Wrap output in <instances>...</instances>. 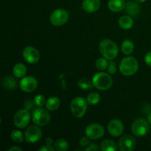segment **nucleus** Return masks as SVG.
Wrapping results in <instances>:
<instances>
[{"label": "nucleus", "mask_w": 151, "mask_h": 151, "mask_svg": "<svg viewBox=\"0 0 151 151\" xmlns=\"http://www.w3.org/2000/svg\"><path fill=\"white\" fill-rule=\"evenodd\" d=\"M100 95L97 92H91L87 96L86 100L88 102V105L94 106V105L98 104L100 101Z\"/></svg>", "instance_id": "nucleus-25"}, {"label": "nucleus", "mask_w": 151, "mask_h": 151, "mask_svg": "<svg viewBox=\"0 0 151 151\" xmlns=\"http://www.w3.org/2000/svg\"><path fill=\"white\" fill-rule=\"evenodd\" d=\"M125 2L124 0H109L108 3L109 9L112 12L118 13L125 8Z\"/></svg>", "instance_id": "nucleus-16"}, {"label": "nucleus", "mask_w": 151, "mask_h": 151, "mask_svg": "<svg viewBox=\"0 0 151 151\" xmlns=\"http://www.w3.org/2000/svg\"><path fill=\"white\" fill-rule=\"evenodd\" d=\"M55 150V147H53L52 146L45 145L40 147V148L38 149V151H54Z\"/></svg>", "instance_id": "nucleus-34"}, {"label": "nucleus", "mask_w": 151, "mask_h": 151, "mask_svg": "<svg viewBox=\"0 0 151 151\" xmlns=\"http://www.w3.org/2000/svg\"><path fill=\"white\" fill-rule=\"evenodd\" d=\"M54 147L58 151H66L69 149V142L65 139H58L55 142Z\"/></svg>", "instance_id": "nucleus-24"}, {"label": "nucleus", "mask_w": 151, "mask_h": 151, "mask_svg": "<svg viewBox=\"0 0 151 151\" xmlns=\"http://www.w3.org/2000/svg\"><path fill=\"white\" fill-rule=\"evenodd\" d=\"M147 121H148L149 124L151 125V113L149 114L148 116H147Z\"/></svg>", "instance_id": "nucleus-38"}, {"label": "nucleus", "mask_w": 151, "mask_h": 151, "mask_svg": "<svg viewBox=\"0 0 151 151\" xmlns=\"http://www.w3.org/2000/svg\"><path fill=\"white\" fill-rule=\"evenodd\" d=\"M99 150H100V147H98L97 143H91L85 147L86 151H97Z\"/></svg>", "instance_id": "nucleus-31"}, {"label": "nucleus", "mask_w": 151, "mask_h": 151, "mask_svg": "<svg viewBox=\"0 0 151 151\" xmlns=\"http://www.w3.org/2000/svg\"><path fill=\"white\" fill-rule=\"evenodd\" d=\"M88 102L82 97H75L71 102V112L76 118H82L86 112Z\"/></svg>", "instance_id": "nucleus-4"}, {"label": "nucleus", "mask_w": 151, "mask_h": 151, "mask_svg": "<svg viewBox=\"0 0 151 151\" xmlns=\"http://www.w3.org/2000/svg\"><path fill=\"white\" fill-rule=\"evenodd\" d=\"M145 1L146 0H136V1L138 3H143V2H145Z\"/></svg>", "instance_id": "nucleus-39"}, {"label": "nucleus", "mask_w": 151, "mask_h": 151, "mask_svg": "<svg viewBox=\"0 0 151 151\" xmlns=\"http://www.w3.org/2000/svg\"><path fill=\"white\" fill-rule=\"evenodd\" d=\"M31 116H32L30 115L29 111L27 110V109H20L19 111H18L15 114L14 119H13L16 127L20 128V129L26 128L29 125Z\"/></svg>", "instance_id": "nucleus-8"}, {"label": "nucleus", "mask_w": 151, "mask_h": 151, "mask_svg": "<svg viewBox=\"0 0 151 151\" xmlns=\"http://www.w3.org/2000/svg\"><path fill=\"white\" fill-rule=\"evenodd\" d=\"M86 135L90 139H97L103 137L105 134V129L103 125L100 124L94 123L88 125L85 130Z\"/></svg>", "instance_id": "nucleus-10"}, {"label": "nucleus", "mask_w": 151, "mask_h": 151, "mask_svg": "<svg viewBox=\"0 0 151 151\" xmlns=\"http://www.w3.org/2000/svg\"><path fill=\"white\" fill-rule=\"evenodd\" d=\"M27 72V68L24 64L22 63H16L13 69V75L16 78H22L24 77Z\"/></svg>", "instance_id": "nucleus-21"}, {"label": "nucleus", "mask_w": 151, "mask_h": 151, "mask_svg": "<svg viewBox=\"0 0 151 151\" xmlns=\"http://www.w3.org/2000/svg\"><path fill=\"white\" fill-rule=\"evenodd\" d=\"M32 122L38 126H44L50 122V114L48 109L42 107H37L32 110Z\"/></svg>", "instance_id": "nucleus-5"}, {"label": "nucleus", "mask_w": 151, "mask_h": 151, "mask_svg": "<svg viewBox=\"0 0 151 151\" xmlns=\"http://www.w3.org/2000/svg\"><path fill=\"white\" fill-rule=\"evenodd\" d=\"M109 62H108V59L106 58H100L96 61V68L100 71H104L108 69Z\"/></svg>", "instance_id": "nucleus-27"}, {"label": "nucleus", "mask_w": 151, "mask_h": 151, "mask_svg": "<svg viewBox=\"0 0 151 151\" xmlns=\"http://www.w3.org/2000/svg\"><path fill=\"white\" fill-rule=\"evenodd\" d=\"M10 138L16 143H21L24 141L23 134L19 130H13L10 134Z\"/></svg>", "instance_id": "nucleus-28"}, {"label": "nucleus", "mask_w": 151, "mask_h": 151, "mask_svg": "<svg viewBox=\"0 0 151 151\" xmlns=\"http://www.w3.org/2000/svg\"><path fill=\"white\" fill-rule=\"evenodd\" d=\"M34 103H35V106L37 107H43L44 105L46 104V99L44 95L42 94H37L33 100Z\"/></svg>", "instance_id": "nucleus-29"}, {"label": "nucleus", "mask_w": 151, "mask_h": 151, "mask_svg": "<svg viewBox=\"0 0 151 151\" xmlns=\"http://www.w3.org/2000/svg\"><path fill=\"white\" fill-rule=\"evenodd\" d=\"M1 85L4 89L11 91V90L16 89V86H17V82L13 77L6 76L1 81Z\"/></svg>", "instance_id": "nucleus-18"}, {"label": "nucleus", "mask_w": 151, "mask_h": 151, "mask_svg": "<svg viewBox=\"0 0 151 151\" xmlns=\"http://www.w3.org/2000/svg\"><path fill=\"white\" fill-rule=\"evenodd\" d=\"M9 151H14V150H19V151H22V149L20 148L19 147H16V146H14V147H11L8 150Z\"/></svg>", "instance_id": "nucleus-37"}, {"label": "nucleus", "mask_w": 151, "mask_h": 151, "mask_svg": "<svg viewBox=\"0 0 151 151\" xmlns=\"http://www.w3.org/2000/svg\"><path fill=\"white\" fill-rule=\"evenodd\" d=\"M78 86L81 89L83 90H88L91 89L94 86L92 81H88L87 78H81L78 81Z\"/></svg>", "instance_id": "nucleus-26"}, {"label": "nucleus", "mask_w": 151, "mask_h": 151, "mask_svg": "<svg viewBox=\"0 0 151 151\" xmlns=\"http://www.w3.org/2000/svg\"><path fill=\"white\" fill-rule=\"evenodd\" d=\"M137 142L134 137L125 135L119 140L118 147L121 151H133L136 148Z\"/></svg>", "instance_id": "nucleus-12"}, {"label": "nucleus", "mask_w": 151, "mask_h": 151, "mask_svg": "<svg viewBox=\"0 0 151 151\" xmlns=\"http://www.w3.org/2000/svg\"><path fill=\"white\" fill-rule=\"evenodd\" d=\"M138 3V2H137ZM135 1H128L125 5V11L129 16H137L140 12V6Z\"/></svg>", "instance_id": "nucleus-17"}, {"label": "nucleus", "mask_w": 151, "mask_h": 151, "mask_svg": "<svg viewBox=\"0 0 151 151\" xmlns=\"http://www.w3.org/2000/svg\"><path fill=\"white\" fill-rule=\"evenodd\" d=\"M60 101L58 97H50L46 102V108L50 111H56L60 107Z\"/></svg>", "instance_id": "nucleus-20"}, {"label": "nucleus", "mask_w": 151, "mask_h": 151, "mask_svg": "<svg viewBox=\"0 0 151 151\" xmlns=\"http://www.w3.org/2000/svg\"><path fill=\"white\" fill-rule=\"evenodd\" d=\"M108 131L109 134L114 137H118L122 134L124 131V125L120 119H114L109 122L108 125Z\"/></svg>", "instance_id": "nucleus-13"}, {"label": "nucleus", "mask_w": 151, "mask_h": 151, "mask_svg": "<svg viewBox=\"0 0 151 151\" xmlns=\"http://www.w3.org/2000/svg\"><path fill=\"white\" fill-rule=\"evenodd\" d=\"M42 137V131L38 125H31L28 127L24 134V139L29 143H35Z\"/></svg>", "instance_id": "nucleus-9"}, {"label": "nucleus", "mask_w": 151, "mask_h": 151, "mask_svg": "<svg viewBox=\"0 0 151 151\" xmlns=\"http://www.w3.org/2000/svg\"><path fill=\"white\" fill-rule=\"evenodd\" d=\"M118 147L115 142L111 139H105L100 145V149L103 151H116Z\"/></svg>", "instance_id": "nucleus-22"}, {"label": "nucleus", "mask_w": 151, "mask_h": 151, "mask_svg": "<svg viewBox=\"0 0 151 151\" xmlns=\"http://www.w3.org/2000/svg\"><path fill=\"white\" fill-rule=\"evenodd\" d=\"M21 89L24 92L30 93L35 91L38 87L37 80L32 76L23 77L19 82Z\"/></svg>", "instance_id": "nucleus-11"}, {"label": "nucleus", "mask_w": 151, "mask_h": 151, "mask_svg": "<svg viewBox=\"0 0 151 151\" xmlns=\"http://www.w3.org/2000/svg\"><path fill=\"white\" fill-rule=\"evenodd\" d=\"M150 124L148 121L143 118H139L131 125V131L137 137H142L145 136L150 130Z\"/></svg>", "instance_id": "nucleus-6"}, {"label": "nucleus", "mask_w": 151, "mask_h": 151, "mask_svg": "<svg viewBox=\"0 0 151 151\" xmlns=\"http://www.w3.org/2000/svg\"><path fill=\"white\" fill-rule=\"evenodd\" d=\"M119 71L125 76H131L138 71L139 63L134 57H125L119 63Z\"/></svg>", "instance_id": "nucleus-2"}, {"label": "nucleus", "mask_w": 151, "mask_h": 151, "mask_svg": "<svg viewBox=\"0 0 151 151\" xmlns=\"http://www.w3.org/2000/svg\"><path fill=\"white\" fill-rule=\"evenodd\" d=\"M34 105H35L34 101H32V100H27V101H25V103H24L25 109H27V110H28V111H30V110H32V109L33 110Z\"/></svg>", "instance_id": "nucleus-33"}, {"label": "nucleus", "mask_w": 151, "mask_h": 151, "mask_svg": "<svg viewBox=\"0 0 151 151\" xmlns=\"http://www.w3.org/2000/svg\"><path fill=\"white\" fill-rule=\"evenodd\" d=\"M108 72L110 75H114L116 72V63L114 61L109 62V66H108Z\"/></svg>", "instance_id": "nucleus-30"}, {"label": "nucleus", "mask_w": 151, "mask_h": 151, "mask_svg": "<svg viewBox=\"0 0 151 151\" xmlns=\"http://www.w3.org/2000/svg\"><path fill=\"white\" fill-rule=\"evenodd\" d=\"M100 4V0H83L82 7L86 13H92L99 10Z\"/></svg>", "instance_id": "nucleus-15"}, {"label": "nucleus", "mask_w": 151, "mask_h": 151, "mask_svg": "<svg viewBox=\"0 0 151 151\" xmlns=\"http://www.w3.org/2000/svg\"><path fill=\"white\" fill-rule=\"evenodd\" d=\"M50 20L52 24L54 26H62L69 20V12L64 9H57L51 13Z\"/></svg>", "instance_id": "nucleus-7"}, {"label": "nucleus", "mask_w": 151, "mask_h": 151, "mask_svg": "<svg viewBox=\"0 0 151 151\" xmlns=\"http://www.w3.org/2000/svg\"><path fill=\"white\" fill-rule=\"evenodd\" d=\"M145 61L146 64L148 65L149 66H151V51L147 52L145 57Z\"/></svg>", "instance_id": "nucleus-35"}, {"label": "nucleus", "mask_w": 151, "mask_h": 151, "mask_svg": "<svg viewBox=\"0 0 151 151\" xmlns=\"http://www.w3.org/2000/svg\"><path fill=\"white\" fill-rule=\"evenodd\" d=\"M99 50L103 57L112 60L117 56L119 48L114 41L110 39H103L99 44Z\"/></svg>", "instance_id": "nucleus-1"}, {"label": "nucleus", "mask_w": 151, "mask_h": 151, "mask_svg": "<svg viewBox=\"0 0 151 151\" xmlns=\"http://www.w3.org/2000/svg\"><path fill=\"white\" fill-rule=\"evenodd\" d=\"M24 59L26 60L27 63L34 64L36 63L39 60L40 54L38 50L32 47H27L22 52Z\"/></svg>", "instance_id": "nucleus-14"}, {"label": "nucleus", "mask_w": 151, "mask_h": 151, "mask_svg": "<svg viewBox=\"0 0 151 151\" xmlns=\"http://www.w3.org/2000/svg\"><path fill=\"white\" fill-rule=\"evenodd\" d=\"M90 144L89 142V138L88 137H81V139H80V145H81V147H87L88 145Z\"/></svg>", "instance_id": "nucleus-32"}, {"label": "nucleus", "mask_w": 151, "mask_h": 151, "mask_svg": "<svg viewBox=\"0 0 151 151\" xmlns=\"http://www.w3.org/2000/svg\"><path fill=\"white\" fill-rule=\"evenodd\" d=\"M92 83L96 88L102 91L109 89L113 84V80L110 75L105 72H98L92 78Z\"/></svg>", "instance_id": "nucleus-3"}, {"label": "nucleus", "mask_w": 151, "mask_h": 151, "mask_svg": "<svg viewBox=\"0 0 151 151\" xmlns=\"http://www.w3.org/2000/svg\"><path fill=\"white\" fill-rule=\"evenodd\" d=\"M53 144V139L51 138V137H49L47 139L45 140V145H47L52 146Z\"/></svg>", "instance_id": "nucleus-36"}, {"label": "nucleus", "mask_w": 151, "mask_h": 151, "mask_svg": "<svg viewBox=\"0 0 151 151\" xmlns=\"http://www.w3.org/2000/svg\"><path fill=\"white\" fill-rule=\"evenodd\" d=\"M134 20L131 16H122L119 19V25L122 29H129L134 26Z\"/></svg>", "instance_id": "nucleus-19"}, {"label": "nucleus", "mask_w": 151, "mask_h": 151, "mask_svg": "<svg viewBox=\"0 0 151 151\" xmlns=\"http://www.w3.org/2000/svg\"><path fill=\"white\" fill-rule=\"evenodd\" d=\"M121 49H122V51L123 54L128 55H131L133 52V51H134V44L133 43V41H131V40H125L122 43Z\"/></svg>", "instance_id": "nucleus-23"}]
</instances>
